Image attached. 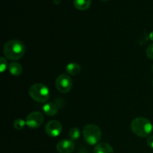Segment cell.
Instances as JSON below:
<instances>
[{
	"label": "cell",
	"mask_w": 153,
	"mask_h": 153,
	"mask_svg": "<svg viewBox=\"0 0 153 153\" xmlns=\"http://www.w3.org/2000/svg\"><path fill=\"white\" fill-rule=\"evenodd\" d=\"M25 45L19 40H10L4 44L3 52L7 59L17 61L25 54Z\"/></svg>",
	"instance_id": "obj_1"
},
{
	"label": "cell",
	"mask_w": 153,
	"mask_h": 153,
	"mask_svg": "<svg viewBox=\"0 0 153 153\" xmlns=\"http://www.w3.org/2000/svg\"><path fill=\"white\" fill-rule=\"evenodd\" d=\"M131 129L138 137H146L152 133L153 126L149 120L140 117L133 120L131 123Z\"/></svg>",
	"instance_id": "obj_2"
},
{
	"label": "cell",
	"mask_w": 153,
	"mask_h": 153,
	"mask_svg": "<svg viewBox=\"0 0 153 153\" xmlns=\"http://www.w3.org/2000/svg\"><path fill=\"white\" fill-rule=\"evenodd\" d=\"M28 94L34 101L43 103L49 100V90L43 84L36 83L30 87Z\"/></svg>",
	"instance_id": "obj_3"
},
{
	"label": "cell",
	"mask_w": 153,
	"mask_h": 153,
	"mask_svg": "<svg viewBox=\"0 0 153 153\" xmlns=\"http://www.w3.org/2000/svg\"><path fill=\"white\" fill-rule=\"evenodd\" d=\"M83 136L88 144L97 145L102 137V131L95 124H88L83 128Z\"/></svg>",
	"instance_id": "obj_4"
},
{
	"label": "cell",
	"mask_w": 153,
	"mask_h": 153,
	"mask_svg": "<svg viewBox=\"0 0 153 153\" xmlns=\"http://www.w3.org/2000/svg\"><path fill=\"white\" fill-rule=\"evenodd\" d=\"M55 86L60 92L65 94L72 89L73 81L68 75L61 74L57 78L55 81Z\"/></svg>",
	"instance_id": "obj_5"
},
{
	"label": "cell",
	"mask_w": 153,
	"mask_h": 153,
	"mask_svg": "<svg viewBox=\"0 0 153 153\" xmlns=\"http://www.w3.org/2000/svg\"><path fill=\"white\" fill-rule=\"evenodd\" d=\"M26 126L31 128H37L43 124V116L40 112L34 111L28 115L25 120Z\"/></svg>",
	"instance_id": "obj_6"
},
{
	"label": "cell",
	"mask_w": 153,
	"mask_h": 153,
	"mask_svg": "<svg viewBox=\"0 0 153 153\" xmlns=\"http://www.w3.org/2000/svg\"><path fill=\"white\" fill-rule=\"evenodd\" d=\"M46 133L52 137H56L61 134L62 131V126L61 123L57 120H51L45 127Z\"/></svg>",
	"instance_id": "obj_7"
},
{
	"label": "cell",
	"mask_w": 153,
	"mask_h": 153,
	"mask_svg": "<svg viewBox=\"0 0 153 153\" xmlns=\"http://www.w3.org/2000/svg\"><path fill=\"white\" fill-rule=\"evenodd\" d=\"M56 149L59 153H71L75 149V143L72 140L64 139L58 142Z\"/></svg>",
	"instance_id": "obj_8"
},
{
	"label": "cell",
	"mask_w": 153,
	"mask_h": 153,
	"mask_svg": "<svg viewBox=\"0 0 153 153\" xmlns=\"http://www.w3.org/2000/svg\"><path fill=\"white\" fill-rule=\"evenodd\" d=\"M94 153H114V149L109 143H100L96 145L94 150Z\"/></svg>",
	"instance_id": "obj_9"
},
{
	"label": "cell",
	"mask_w": 153,
	"mask_h": 153,
	"mask_svg": "<svg viewBox=\"0 0 153 153\" xmlns=\"http://www.w3.org/2000/svg\"><path fill=\"white\" fill-rule=\"evenodd\" d=\"M43 111L48 116H55L58 111V108L55 103L48 102L45 104L43 107Z\"/></svg>",
	"instance_id": "obj_10"
},
{
	"label": "cell",
	"mask_w": 153,
	"mask_h": 153,
	"mask_svg": "<svg viewBox=\"0 0 153 153\" xmlns=\"http://www.w3.org/2000/svg\"><path fill=\"white\" fill-rule=\"evenodd\" d=\"M82 70V67L77 63H70L66 67V72L70 76H76L79 74Z\"/></svg>",
	"instance_id": "obj_11"
},
{
	"label": "cell",
	"mask_w": 153,
	"mask_h": 153,
	"mask_svg": "<svg viewBox=\"0 0 153 153\" xmlns=\"http://www.w3.org/2000/svg\"><path fill=\"white\" fill-rule=\"evenodd\" d=\"M73 4L78 10H85L91 6V0H73Z\"/></svg>",
	"instance_id": "obj_12"
},
{
	"label": "cell",
	"mask_w": 153,
	"mask_h": 153,
	"mask_svg": "<svg viewBox=\"0 0 153 153\" xmlns=\"http://www.w3.org/2000/svg\"><path fill=\"white\" fill-rule=\"evenodd\" d=\"M9 73L14 76H18L22 73V67L19 64L16 62H12L8 66Z\"/></svg>",
	"instance_id": "obj_13"
},
{
	"label": "cell",
	"mask_w": 153,
	"mask_h": 153,
	"mask_svg": "<svg viewBox=\"0 0 153 153\" xmlns=\"http://www.w3.org/2000/svg\"><path fill=\"white\" fill-rule=\"evenodd\" d=\"M81 136V131L78 128H73L70 129V132H69V137H70V140H76L80 137Z\"/></svg>",
	"instance_id": "obj_14"
},
{
	"label": "cell",
	"mask_w": 153,
	"mask_h": 153,
	"mask_svg": "<svg viewBox=\"0 0 153 153\" xmlns=\"http://www.w3.org/2000/svg\"><path fill=\"white\" fill-rule=\"evenodd\" d=\"M26 126V122L21 118H17L13 122V127L16 130H22Z\"/></svg>",
	"instance_id": "obj_15"
},
{
	"label": "cell",
	"mask_w": 153,
	"mask_h": 153,
	"mask_svg": "<svg viewBox=\"0 0 153 153\" xmlns=\"http://www.w3.org/2000/svg\"><path fill=\"white\" fill-rule=\"evenodd\" d=\"M146 56L149 58V59L153 60V43H151L149 46L147 47L146 51Z\"/></svg>",
	"instance_id": "obj_16"
},
{
	"label": "cell",
	"mask_w": 153,
	"mask_h": 153,
	"mask_svg": "<svg viewBox=\"0 0 153 153\" xmlns=\"http://www.w3.org/2000/svg\"><path fill=\"white\" fill-rule=\"evenodd\" d=\"M0 61H1V62H0V70H1V73H3L7 68V61L3 57L0 58Z\"/></svg>",
	"instance_id": "obj_17"
},
{
	"label": "cell",
	"mask_w": 153,
	"mask_h": 153,
	"mask_svg": "<svg viewBox=\"0 0 153 153\" xmlns=\"http://www.w3.org/2000/svg\"><path fill=\"white\" fill-rule=\"evenodd\" d=\"M147 145L149 146L150 148L153 149V135L149 136V137L147 138Z\"/></svg>",
	"instance_id": "obj_18"
},
{
	"label": "cell",
	"mask_w": 153,
	"mask_h": 153,
	"mask_svg": "<svg viewBox=\"0 0 153 153\" xmlns=\"http://www.w3.org/2000/svg\"><path fill=\"white\" fill-rule=\"evenodd\" d=\"M61 1H62V0H53L54 3H55V4H60V3L61 2Z\"/></svg>",
	"instance_id": "obj_19"
},
{
	"label": "cell",
	"mask_w": 153,
	"mask_h": 153,
	"mask_svg": "<svg viewBox=\"0 0 153 153\" xmlns=\"http://www.w3.org/2000/svg\"><path fill=\"white\" fill-rule=\"evenodd\" d=\"M149 39H150L152 41H153V31H152V32L149 34Z\"/></svg>",
	"instance_id": "obj_20"
},
{
	"label": "cell",
	"mask_w": 153,
	"mask_h": 153,
	"mask_svg": "<svg viewBox=\"0 0 153 153\" xmlns=\"http://www.w3.org/2000/svg\"><path fill=\"white\" fill-rule=\"evenodd\" d=\"M151 70H152V72L153 73V65L152 66V67H151Z\"/></svg>",
	"instance_id": "obj_21"
},
{
	"label": "cell",
	"mask_w": 153,
	"mask_h": 153,
	"mask_svg": "<svg viewBox=\"0 0 153 153\" xmlns=\"http://www.w3.org/2000/svg\"><path fill=\"white\" fill-rule=\"evenodd\" d=\"M102 1H108V0H102Z\"/></svg>",
	"instance_id": "obj_22"
},
{
	"label": "cell",
	"mask_w": 153,
	"mask_h": 153,
	"mask_svg": "<svg viewBox=\"0 0 153 153\" xmlns=\"http://www.w3.org/2000/svg\"><path fill=\"white\" fill-rule=\"evenodd\" d=\"M152 85H153V82H152Z\"/></svg>",
	"instance_id": "obj_23"
}]
</instances>
